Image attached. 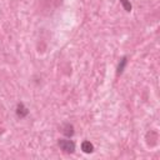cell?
Segmentation results:
<instances>
[{
    "label": "cell",
    "mask_w": 160,
    "mask_h": 160,
    "mask_svg": "<svg viewBox=\"0 0 160 160\" xmlns=\"http://www.w3.org/2000/svg\"><path fill=\"white\" fill-rule=\"evenodd\" d=\"M81 150H82L84 152H86V154L92 152V151H94V145H92L90 141L85 140V141L81 142Z\"/></svg>",
    "instance_id": "cell-4"
},
{
    "label": "cell",
    "mask_w": 160,
    "mask_h": 160,
    "mask_svg": "<svg viewBox=\"0 0 160 160\" xmlns=\"http://www.w3.org/2000/svg\"><path fill=\"white\" fill-rule=\"evenodd\" d=\"M61 132H62L66 138H71V136L74 135V126H72L71 124H69V122H65V124L62 125V128H61Z\"/></svg>",
    "instance_id": "cell-3"
},
{
    "label": "cell",
    "mask_w": 160,
    "mask_h": 160,
    "mask_svg": "<svg viewBox=\"0 0 160 160\" xmlns=\"http://www.w3.org/2000/svg\"><path fill=\"white\" fill-rule=\"evenodd\" d=\"M58 145L60 150H62L66 154H72L75 151V142L70 139H60L58 141Z\"/></svg>",
    "instance_id": "cell-1"
},
{
    "label": "cell",
    "mask_w": 160,
    "mask_h": 160,
    "mask_svg": "<svg viewBox=\"0 0 160 160\" xmlns=\"http://www.w3.org/2000/svg\"><path fill=\"white\" fill-rule=\"evenodd\" d=\"M126 64H128V58H126V56L121 58L120 62L118 64V69H116V75H120V74H122V71H124V69H125Z\"/></svg>",
    "instance_id": "cell-5"
},
{
    "label": "cell",
    "mask_w": 160,
    "mask_h": 160,
    "mask_svg": "<svg viewBox=\"0 0 160 160\" xmlns=\"http://www.w3.org/2000/svg\"><path fill=\"white\" fill-rule=\"evenodd\" d=\"M28 114H29V109H28L22 102H19V104L16 105V115H18V118L22 119V118L28 116Z\"/></svg>",
    "instance_id": "cell-2"
},
{
    "label": "cell",
    "mask_w": 160,
    "mask_h": 160,
    "mask_svg": "<svg viewBox=\"0 0 160 160\" xmlns=\"http://www.w3.org/2000/svg\"><path fill=\"white\" fill-rule=\"evenodd\" d=\"M120 4L122 5V8H124V10H125V11H128V12H130V11H131L132 6H131V4H130V1H129V0H120Z\"/></svg>",
    "instance_id": "cell-6"
}]
</instances>
